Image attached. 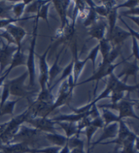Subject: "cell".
Returning <instances> with one entry per match:
<instances>
[{"label": "cell", "mask_w": 139, "mask_h": 153, "mask_svg": "<svg viewBox=\"0 0 139 153\" xmlns=\"http://www.w3.org/2000/svg\"><path fill=\"white\" fill-rule=\"evenodd\" d=\"M132 38V56H134L135 59L138 60V39L134 37Z\"/></svg>", "instance_id": "26"}, {"label": "cell", "mask_w": 139, "mask_h": 153, "mask_svg": "<svg viewBox=\"0 0 139 153\" xmlns=\"http://www.w3.org/2000/svg\"><path fill=\"white\" fill-rule=\"evenodd\" d=\"M138 61V60L135 59V61H132V62H128V61L125 60V59H123V68L120 74L118 75L117 77L118 78H120L121 77H122L123 76H125V78H124L123 80L122 81L124 83H126L128 77L130 76H134L136 80V78H136L137 77V74L139 70Z\"/></svg>", "instance_id": "7"}, {"label": "cell", "mask_w": 139, "mask_h": 153, "mask_svg": "<svg viewBox=\"0 0 139 153\" xmlns=\"http://www.w3.org/2000/svg\"><path fill=\"white\" fill-rule=\"evenodd\" d=\"M54 100V97L52 93V91L50 88H46L44 90H41L38 97V101L46 103H52Z\"/></svg>", "instance_id": "19"}, {"label": "cell", "mask_w": 139, "mask_h": 153, "mask_svg": "<svg viewBox=\"0 0 139 153\" xmlns=\"http://www.w3.org/2000/svg\"><path fill=\"white\" fill-rule=\"evenodd\" d=\"M85 2L87 6H88V11L86 19H84L83 25L86 27H91L94 24H95L100 18V16H98V14L96 13L95 10H94L93 7L94 3L93 1H85Z\"/></svg>", "instance_id": "11"}, {"label": "cell", "mask_w": 139, "mask_h": 153, "mask_svg": "<svg viewBox=\"0 0 139 153\" xmlns=\"http://www.w3.org/2000/svg\"><path fill=\"white\" fill-rule=\"evenodd\" d=\"M10 95V91H9V85L8 81L4 84V90H3V94L1 96V105L3 103L6 102V100L8 99Z\"/></svg>", "instance_id": "27"}, {"label": "cell", "mask_w": 139, "mask_h": 153, "mask_svg": "<svg viewBox=\"0 0 139 153\" xmlns=\"http://www.w3.org/2000/svg\"><path fill=\"white\" fill-rule=\"evenodd\" d=\"M139 3L138 1H125L123 4H121L120 5H117L115 6V8L118 10L120 8H128L129 9H132L138 7Z\"/></svg>", "instance_id": "25"}, {"label": "cell", "mask_w": 139, "mask_h": 153, "mask_svg": "<svg viewBox=\"0 0 139 153\" xmlns=\"http://www.w3.org/2000/svg\"><path fill=\"white\" fill-rule=\"evenodd\" d=\"M27 60V56L26 55H24L23 52L22 51V48H18L16 52L14 53L12 63L10 64V68L8 70L9 71H11L12 69L18 67V66L26 65Z\"/></svg>", "instance_id": "13"}, {"label": "cell", "mask_w": 139, "mask_h": 153, "mask_svg": "<svg viewBox=\"0 0 139 153\" xmlns=\"http://www.w3.org/2000/svg\"><path fill=\"white\" fill-rule=\"evenodd\" d=\"M119 19H120V21H121V22H122V23H123L124 25H125L126 27H127V28L128 29V30L130 31V32H129V33H130L131 36H132V37H134V38H135L136 39H138V32H136V31H135L134 30H132V29L130 28V27L128 25L127 23H126V22L124 21V20H123V19H122V18H121V16L119 17Z\"/></svg>", "instance_id": "30"}, {"label": "cell", "mask_w": 139, "mask_h": 153, "mask_svg": "<svg viewBox=\"0 0 139 153\" xmlns=\"http://www.w3.org/2000/svg\"><path fill=\"white\" fill-rule=\"evenodd\" d=\"M18 47L16 45H11L3 43V47L0 49V74L8 65H10L14 53H16Z\"/></svg>", "instance_id": "5"}, {"label": "cell", "mask_w": 139, "mask_h": 153, "mask_svg": "<svg viewBox=\"0 0 139 153\" xmlns=\"http://www.w3.org/2000/svg\"><path fill=\"white\" fill-rule=\"evenodd\" d=\"M117 10L115 8H113V9H111L110 11H109L108 16L106 17V19H108V23L109 25V36H110L112 31H113L114 28L116 26V22H117V19H118V12H117Z\"/></svg>", "instance_id": "16"}, {"label": "cell", "mask_w": 139, "mask_h": 153, "mask_svg": "<svg viewBox=\"0 0 139 153\" xmlns=\"http://www.w3.org/2000/svg\"><path fill=\"white\" fill-rule=\"evenodd\" d=\"M99 51H101L103 60L104 61L108 57L109 53H111V50L113 48V46L111 44V42L109 41L108 38H104L101 40L99 41Z\"/></svg>", "instance_id": "14"}, {"label": "cell", "mask_w": 139, "mask_h": 153, "mask_svg": "<svg viewBox=\"0 0 139 153\" xmlns=\"http://www.w3.org/2000/svg\"><path fill=\"white\" fill-rule=\"evenodd\" d=\"M127 17H128L129 19H132V21L135 22V23L138 26H139V22H138V19H139V18H138V16H136V17H135V16H127Z\"/></svg>", "instance_id": "33"}, {"label": "cell", "mask_w": 139, "mask_h": 153, "mask_svg": "<svg viewBox=\"0 0 139 153\" xmlns=\"http://www.w3.org/2000/svg\"><path fill=\"white\" fill-rule=\"evenodd\" d=\"M106 26H107V21L105 18L100 17L97 22L90 27V29L88 31V34L92 38L98 39V41L105 38V33Z\"/></svg>", "instance_id": "6"}, {"label": "cell", "mask_w": 139, "mask_h": 153, "mask_svg": "<svg viewBox=\"0 0 139 153\" xmlns=\"http://www.w3.org/2000/svg\"><path fill=\"white\" fill-rule=\"evenodd\" d=\"M138 12H139V8H138V7H136V8L130 9L128 11L124 12L122 14V15L125 16H130V15L138 16Z\"/></svg>", "instance_id": "31"}, {"label": "cell", "mask_w": 139, "mask_h": 153, "mask_svg": "<svg viewBox=\"0 0 139 153\" xmlns=\"http://www.w3.org/2000/svg\"><path fill=\"white\" fill-rule=\"evenodd\" d=\"M39 18L35 16V19L33 37L30 44V47L29 48V55L27 56V60L26 66L27 67V72L29 77V84L27 88L29 90H33L35 86V48L36 45V39L38 36V28Z\"/></svg>", "instance_id": "1"}, {"label": "cell", "mask_w": 139, "mask_h": 153, "mask_svg": "<svg viewBox=\"0 0 139 153\" xmlns=\"http://www.w3.org/2000/svg\"><path fill=\"white\" fill-rule=\"evenodd\" d=\"M5 29H6V31L12 36V38L14 39V40L15 41L17 47L18 48H22L21 42L27 34V32L21 27L15 25L12 23L8 25Z\"/></svg>", "instance_id": "10"}, {"label": "cell", "mask_w": 139, "mask_h": 153, "mask_svg": "<svg viewBox=\"0 0 139 153\" xmlns=\"http://www.w3.org/2000/svg\"><path fill=\"white\" fill-rule=\"evenodd\" d=\"M94 9L95 10L96 13L98 14V16L102 17V18L106 19V17L108 16V14L110 10L106 9L105 7H104L103 5H101V6H97L95 4H94Z\"/></svg>", "instance_id": "24"}, {"label": "cell", "mask_w": 139, "mask_h": 153, "mask_svg": "<svg viewBox=\"0 0 139 153\" xmlns=\"http://www.w3.org/2000/svg\"><path fill=\"white\" fill-rule=\"evenodd\" d=\"M73 64H74V60L73 58H72L71 63L69 64V65L67 66V67L64 69L63 71V74L61 76V78L58 79L56 82L54 84V85L50 88V90L52 91L53 88L55 87V86L58 85V83H60L63 80H66L67 78H69V76L72 75V73H73Z\"/></svg>", "instance_id": "17"}, {"label": "cell", "mask_w": 139, "mask_h": 153, "mask_svg": "<svg viewBox=\"0 0 139 153\" xmlns=\"http://www.w3.org/2000/svg\"><path fill=\"white\" fill-rule=\"evenodd\" d=\"M49 1H32L30 4L27 5L24 9L26 13H36L38 14L41 7Z\"/></svg>", "instance_id": "18"}, {"label": "cell", "mask_w": 139, "mask_h": 153, "mask_svg": "<svg viewBox=\"0 0 139 153\" xmlns=\"http://www.w3.org/2000/svg\"><path fill=\"white\" fill-rule=\"evenodd\" d=\"M51 3H52L51 1H49L48 3L43 5V6L41 7V8L39 9L38 13L36 14V16L38 17L39 19V18H41L46 22L49 27H50V25H49V22L48 19V9H49L50 5Z\"/></svg>", "instance_id": "22"}, {"label": "cell", "mask_w": 139, "mask_h": 153, "mask_svg": "<svg viewBox=\"0 0 139 153\" xmlns=\"http://www.w3.org/2000/svg\"><path fill=\"white\" fill-rule=\"evenodd\" d=\"M52 2L54 6H55L56 11L58 12L59 16L61 21V30L65 27L66 25L68 24L67 19V11L69 5H70L71 1H61V0H53L51 1Z\"/></svg>", "instance_id": "8"}, {"label": "cell", "mask_w": 139, "mask_h": 153, "mask_svg": "<svg viewBox=\"0 0 139 153\" xmlns=\"http://www.w3.org/2000/svg\"><path fill=\"white\" fill-rule=\"evenodd\" d=\"M111 102L113 103H115L118 102L119 100H120L121 99H122L123 97V92H114L111 93Z\"/></svg>", "instance_id": "28"}, {"label": "cell", "mask_w": 139, "mask_h": 153, "mask_svg": "<svg viewBox=\"0 0 139 153\" xmlns=\"http://www.w3.org/2000/svg\"><path fill=\"white\" fill-rule=\"evenodd\" d=\"M27 76H28V72L26 71L19 77L8 81L10 95L17 96V97L31 98L35 93L38 92V91L36 90H29L27 86L24 85Z\"/></svg>", "instance_id": "2"}, {"label": "cell", "mask_w": 139, "mask_h": 153, "mask_svg": "<svg viewBox=\"0 0 139 153\" xmlns=\"http://www.w3.org/2000/svg\"><path fill=\"white\" fill-rule=\"evenodd\" d=\"M102 5L104 7L109 10H111V9H113V8L118 5V3H117L116 1H112V0H107V1H102Z\"/></svg>", "instance_id": "29"}, {"label": "cell", "mask_w": 139, "mask_h": 153, "mask_svg": "<svg viewBox=\"0 0 139 153\" xmlns=\"http://www.w3.org/2000/svg\"><path fill=\"white\" fill-rule=\"evenodd\" d=\"M12 6L13 5H8L6 1L0 2V18H4V19L14 18L11 16Z\"/></svg>", "instance_id": "20"}, {"label": "cell", "mask_w": 139, "mask_h": 153, "mask_svg": "<svg viewBox=\"0 0 139 153\" xmlns=\"http://www.w3.org/2000/svg\"><path fill=\"white\" fill-rule=\"evenodd\" d=\"M32 1L29 0V1H23V2H20V3H17L16 4L13 5L12 9V12H13L14 15V19H21V17L23 15L25 7L27 5L31 3Z\"/></svg>", "instance_id": "15"}, {"label": "cell", "mask_w": 139, "mask_h": 153, "mask_svg": "<svg viewBox=\"0 0 139 153\" xmlns=\"http://www.w3.org/2000/svg\"><path fill=\"white\" fill-rule=\"evenodd\" d=\"M119 108L120 109V115L121 117L125 115H130L133 114L132 112V104L130 102H129L127 100H123L121 102L120 104L118 105Z\"/></svg>", "instance_id": "21"}, {"label": "cell", "mask_w": 139, "mask_h": 153, "mask_svg": "<svg viewBox=\"0 0 139 153\" xmlns=\"http://www.w3.org/2000/svg\"><path fill=\"white\" fill-rule=\"evenodd\" d=\"M130 36L131 35L128 31L123 30L120 27L115 26L111 35L106 38L109 39L113 48L115 46H121L126 39Z\"/></svg>", "instance_id": "9"}, {"label": "cell", "mask_w": 139, "mask_h": 153, "mask_svg": "<svg viewBox=\"0 0 139 153\" xmlns=\"http://www.w3.org/2000/svg\"><path fill=\"white\" fill-rule=\"evenodd\" d=\"M99 52V45L98 44L97 46H95L91 52L89 54V55L87 56L88 61L90 60L92 63V67H93V72H95V67H96V58H97V56L98 55Z\"/></svg>", "instance_id": "23"}, {"label": "cell", "mask_w": 139, "mask_h": 153, "mask_svg": "<svg viewBox=\"0 0 139 153\" xmlns=\"http://www.w3.org/2000/svg\"><path fill=\"white\" fill-rule=\"evenodd\" d=\"M64 48V47L61 49L59 52L58 55L56 56V59L54 61V63L50 69H49V71H48V88H50L51 87L52 83V81L54 78H55L57 76H58L59 74L61 73V71L62 70V68L58 65V59L60 58V56L61 55V53H63V51Z\"/></svg>", "instance_id": "12"}, {"label": "cell", "mask_w": 139, "mask_h": 153, "mask_svg": "<svg viewBox=\"0 0 139 153\" xmlns=\"http://www.w3.org/2000/svg\"><path fill=\"white\" fill-rule=\"evenodd\" d=\"M10 74V71L7 70L6 72L4 74V75L3 76H1V78H0V86H1L2 85V84L4 83V81L5 79H6V78L7 77V76H8V74Z\"/></svg>", "instance_id": "32"}, {"label": "cell", "mask_w": 139, "mask_h": 153, "mask_svg": "<svg viewBox=\"0 0 139 153\" xmlns=\"http://www.w3.org/2000/svg\"><path fill=\"white\" fill-rule=\"evenodd\" d=\"M123 59L122 61H121L120 63H116V64H110L106 62H102L100 63L98 66V68L96 71L94 73V74L91 76L90 78H89L87 79V80L83 81L81 83L78 84L77 85H83V84H85L89 82H92V81H96V85L95 86V88H94V96H95L96 95V92L97 91L98 88V82L100 81L101 79H103V78L106 77V76H108L111 74L113 73V71L115 70V68L117 66L120 65V64L123 63Z\"/></svg>", "instance_id": "3"}, {"label": "cell", "mask_w": 139, "mask_h": 153, "mask_svg": "<svg viewBox=\"0 0 139 153\" xmlns=\"http://www.w3.org/2000/svg\"><path fill=\"white\" fill-rule=\"evenodd\" d=\"M52 45H50L48 48L42 55H39V82L41 86V89L44 90L48 88V71L49 68L46 61L47 55H48L50 49L51 48Z\"/></svg>", "instance_id": "4"}]
</instances>
